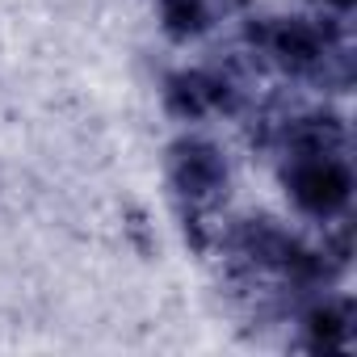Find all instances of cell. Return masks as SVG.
Returning <instances> with one entry per match:
<instances>
[{
  "label": "cell",
  "mask_w": 357,
  "mask_h": 357,
  "mask_svg": "<svg viewBox=\"0 0 357 357\" xmlns=\"http://www.w3.org/2000/svg\"><path fill=\"white\" fill-rule=\"evenodd\" d=\"M172 172H176V185H181L194 202L215 198V190L223 185V160L211 147H202V143H190V147L176 151Z\"/></svg>",
  "instance_id": "1"
}]
</instances>
